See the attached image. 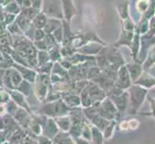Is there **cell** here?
I'll return each instance as SVG.
<instances>
[{"mask_svg":"<svg viewBox=\"0 0 155 144\" xmlns=\"http://www.w3.org/2000/svg\"><path fill=\"white\" fill-rule=\"evenodd\" d=\"M74 140H75V143L76 144H92V141L85 139V138L82 137V136L75 137V138H74Z\"/></svg>","mask_w":155,"mask_h":144,"instance_id":"53","label":"cell"},{"mask_svg":"<svg viewBox=\"0 0 155 144\" xmlns=\"http://www.w3.org/2000/svg\"><path fill=\"white\" fill-rule=\"evenodd\" d=\"M85 124H71V130L68 131L69 135H71L73 138L81 136L82 130Z\"/></svg>","mask_w":155,"mask_h":144,"instance_id":"37","label":"cell"},{"mask_svg":"<svg viewBox=\"0 0 155 144\" xmlns=\"http://www.w3.org/2000/svg\"><path fill=\"white\" fill-rule=\"evenodd\" d=\"M100 53H102V54L105 56V58L107 59V61H108L110 66H113L117 69H120V67L125 65L124 58L122 57V55L117 51V47H115L114 45L111 47L103 46Z\"/></svg>","mask_w":155,"mask_h":144,"instance_id":"7","label":"cell"},{"mask_svg":"<svg viewBox=\"0 0 155 144\" xmlns=\"http://www.w3.org/2000/svg\"><path fill=\"white\" fill-rule=\"evenodd\" d=\"M128 95H129V114L135 115L139 113V110L141 109L143 104L145 103L148 96L147 89L145 88L138 86L136 84H132V86L128 88Z\"/></svg>","mask_w":155,"mask_h":144,"instance_id":"3","label":"cell"},{"mask_svg":"<svg viewBox=\"0 0 155 144\" xmlns=\"http://www.w3.org/2000/svg\"><path fill=\"white\" fill-rule=\"evenodd\" d=\"M55 121L58 125L59 130L62 132H68L71 130V117L68 115H63V116H59L57 118H55Z\"/></svg>","mask_w":155,"mask_h":144,"instance_id":"23","label":"cell"},{"mask_svg":"<svg viewBox=\"0 0 155 144\" xmlns=\"http://www.w3.org/2000/svg\"><path fill=\"white\" fill-rule=\"evenodd\" d=\"M38 144H53V141L48 137L40 136H38Z\"/></svg>","mask_w":155,"mask_h":144,"instance_id":"51","label":"cell"},{"mask_svg":"<svg viewBox=\"0 0 155 144\" xmlns=\"http://www.w3.org/2000/svg\"><path fill=\"white\" fill-rule=\"evenodd\" d=\"M15 89L18 90L22 94H24L26 97H29L31 93L33 92V84L28 81H25V80H22V82L15 88Z\"/></svg>","mask_w":155,"mask_h":144,"instance_id":"28","label":"cell"},{"mask_svg":"<svg viewBox=\"0 0 155 144\" xmlns=\"http://www.w3.org/2000/svg\"><path fill=\"white\" fill-rule=\"evenodd\" d=\"M103 44L101 43H95V42H91L90 44H85L84 46H82L81 48H78L77 52L82 53V54L85 55H90V56H94V55H97L98 53L101 51V49L103 48Z\"/></svg>","mask_w":155,"mask_h":144,"instance_id":"19","label":"cell"},{"mask_svg":"<svg viewBox=\"0 0 155 144\" xmlns=\"http://www.w3.org/2000/svg\"><path fill=\"white\" fill-rule=\"evenodd\" d=\"M20 144H38V138H33V137L27 136Z\"/></svg>","mask_w":155,"mask_h":144,"instance_id":"52","label":"cell"},{"mask_svg":"<svg viewBox=\"0 0 155 144\" xmlns=\"http://www.w3.org/2000/svg\"><path fill=\"white\" fill-rule=\"evenodd\" d=\"M47 20H48L47 15L45 13L40 12L34 18V19L32 20V23L35 25V27L37 29H44L45 27L46 23H47Z\"/></svg>","mask_w":155,"mask_h":144,"instance_id":"25","label":"cell"},{"mask_svg":"<svg viewBox=\"0 0 155 144\" xmlns=\"http://www.w3.org/2000/svg\"><path fill=\"white\" fill-rule=\"evenodd\" d=\"M11 99V96L8 92V90L5 88V89H2L1 91H0V104H6L8 103Z\"/></svg>","mask_w":155,"mask_h":144,"instance_id":"48","label":"cell"},{"mask_svg":"<svg viewBox=\"0 0 155 144\" xmlns=\"http://www.w3.org/2000/svg\"><path fill=\"white\" fill-rule=\"evenodd\" d=\"M117 125H119V121H117V120H112V121H110V123L106 126V128L102 131L105 140H109V139H111L112 137H113Z\"/></svg>","mask_w":155,"mask_h":144,"instance_id":"26","label":"cell"},{"mask_svg":"<svg viewBox=\"0 0 155 144\" xmlns=\"http://www.w3.org/2000/svg\"><path fill=\"white\" fill-rule=\"evenodd\" d=\"M106 97V91H104L98 85H97L93 81H89L86 88L80 93L82 108H87V107L97 105L100 103L102 100H104Z\"/></svg>","mask_w":155,"mask_h":144,"instance_id":"2","label":"cell"},{"mask_svg":"<svg viewBox=\"0 0 155 144\" xmlns=\"http://www.w3.org/2000/svg\"><path fill=\"white\" fill-rule=\"evenodd\" d=\"M4 130V118L3 115H0V131Z\"/></svg>","mask_w":155,"mask_h":144,"instance_id":"56","label":"cell"},{"mask_svg":"<svg viewBox=\"0 0 155 144\" xmlns=\"http://www.w3.org/2000/svg\"><path fill=\"white\" fill-rule=\"evenodd\" d=\"M50 61L49 54L47 50H39L38 51V66Z\"/></svg>","mask_w":155,"mask_h":144,"instance_id":"40","label":"cell"},{"mask_svg":"<svg viewBox=\"0 0 155 144\" xmlns=\"http://www.w3.org/2000/svg\"><path fill=\"white\" fill-rule=\"evenodd\" d=\"M103 132L97 127L92 125V143L93 144H103L104 143Z\"/></svg>","mask_w":155,"mask_h":144,"instance_id":"27","label":"cell"},{"mask_svg":"<svg viewBox=\"0 0 155 144\" xmlns=\"http://www.w3.org/2000/svg\"><path fill=\"white\" fill-rule=\"evenodd\" d=\"M37 28L35 27V25L33 23H31V25L28 27V29L24 32V36L27 38L28 40H30L31 41H34V38H35V32H36Z\"/></svg>","mask_w":155,"mask_h":144,"instance_id":"46","label":"cell"},{"mask_svg":"<svg viewBox=\"0 0 155 144\" xmlns=\"http://www.w3.org/2000/svg\"><path fill=\"white\" fill-rule=\"evenodd\" d=\"M4 54H3V52L1 51V50H0V62H1L2 60H3V59H4Z\"/></svg>","mask_w":155,"mask_h":144,"instance_id":"57","label":"cell"},{"mask_svg":"<svg viewBox=\"0 0 155 144\" xmlns=\"http://www.w3.org/2000/svg\"><path fill=\"white\" fill-rule=\"evenodd\" d=\"M14 68H15L20 73V75L23 80L28 81L32 84L35 83L36 78L38 76V71H37L35 68H32L29 66H24L18 65V63H15V62L14 65Z\"/></svg>","mask_w":155,"mask_h":144,"instance_id":"11","label":"cell"},{"mask_svg":"<svg viewBox=\"0 0 155 144\" xmlns=\"http://www.w3.org/2000/svg\"><path fill=\"white\" fill-rule=\"evenodd\" d=\"M147 100H148L149 105H150L151 110L149 111V113H141V114L152 117L154 122H155V98H152V97H150V96H147Z\"/></svg>","mask_w":155,"mask_h":144,"instance_id":"43","label":"cell"},{"mask_svg":"<svg viewBox=\"0 0 155 144\" xmlns=\"http://www.w3.org/2000/svg\"><path fill=\"white\" fill-rule=\"evenodd\" d=\"M62 99L69 108H77L81 106V98L80 95L74 92H63L62 93Z\"/></svg>","mask_w":155,"mask_h":144,"instance_id":"18","label":"cell"},{"mask_svg":"<svg viewBox=\"0 0 155 144\" xmlns=\"http://www.w3.org/2000/svg\"><path fill=\"white\" fill-rule=\"evenodd\" d=\"M133 38H134V32L127 31V30L122 28L120 38L114 44V46L115 47H117L119 45H127V46H130Z\"/></svg>","mask_w":155,"mask_h":144,"instance_id":"21","label":"cell"},{"mask_svg":"<svg viewBox=\"0 0 155 144\" xmlns=\"http://www.w3.org/2000/svg\"><path fill=\"white\" fill-rule=\"evenodd\" d=\"M3 7H4L3 8L4 12H6V13H11V14H17V15L21 13V7L15 1V0L12 2L6 4V5H4Z\"/></svg>","mask_w":155,"mask_h":144,"instance_id":"32","label":"cell"},{"mask_svg":"<svg viewBox=\"0 0 155 144\" xmlns=\"http://www.w3.org/2000/svg\"><path fill=\"white\" fill-rule=\"evenodd\" d=\"M154 66H155V65H154Z\"/></svg>","mask_w":155,"mask_h":144,"instance_id":"59","label":"cell"},{"mask_svg":"<svg viewBox=\"0 0 155 144\" xmlns=\"http://www.w3.org/2000/svg\"><path fill=\"white\" fill-rule=\"evenodd\" d=\"M14 65H15V61L13 60V58L11 57V55H5L4 59L0 62V68L8 70V69L13 68Z\"/></svg>","mask_w":155,"mask_h":144,"instance_id":"36","label":"cell"},{"mask_svg":"<svg viewBox=\"0 0 155 144\" xmlns=\"http://www.w3.org/2000/svg\"><path fill=\"white\" fill-rule=\"evenodd\" d=\"M53 66H54V62L49 61L44 65H41L40 66L37 67L36 70L38 71V73H42V74H51L52 72V68H53Z\"/></svg>","mask_w":155,"mask_h":144,"instance_id":"38","label":"cell"},{"mask_svg":"<svg viewBox=\"0 0 155 144\" xmlns=\"http://www.w3.org/2000/svg\"><path fill=\"white\" fill-rule=\"evenodd\" d=\"M6 30L8 33L11 35V36H18V35H23V32L20 30L19 26L18 25V23L15 22H13L12 24L10 25H7L6 26Z\"/></svg>","mask_w":155,"mask_h":144,"instance_id":"39","label":"cell"},{"mask_svg":"<svg viewBox=\"0 0 155 144\" xmlns=\"http://www.w3.org/2000/svg\"><path fill=\"white\" fill-rule=\"evenodd\" d=\"M7 114L6 104H0V115H5Z\"/></svg>","mask_w":155,"mask_h":144,"instance_id":"54","label":"cell"},{"mask_svg":"<svg viewBox=\"0 0 155 144\" xmlns=\"http://www.w3.org/2000/svg\"><path fill=\"white\" fill-rule=\"evenodd\" d=\"M62 25H63V19L48 18V20H47L45 27L44 28V31L45 32V34H52L53 32L59 27H61Z\"/></svg>","mask_w":155,"mask_h":144,"instance_id":"24","label":"cell"},{"mask_svg":"<svg viewBox=\"0 0 155 144\" xmlns=\"http://www.w3.org/2000/svg\"><path fill=\"white\" fill-rule=\"evenodd\" d=\"M17 14H11V13H4V19H3V22H4V25L7 26V25H10L12 24L13 22H15V19H17Z\"/></svg>","mask_w":155,"mask_h":144,"instance_id":"45","label":"cell"},{"mask_svg":"<svg viewBox=\"0 0 155 144\" xmlns=\"http://www.w3.org/2000/svg\"><path fill=\"white\" fill-rule=\"evenodd\" d=\"M119 13L120 14V18H122V20L129 18V8H128V2H124L119 5Z\"/></svg>","mask_w":155,"mask_h":144,"instance_id":"41","label":"cell"},{"mask_svg":"<svg viewBox=\"0 0 155 144\" xmlns=\"http://www.w3.org/2000/svg\"><path fill=\"white\" fill-rule=\"evenodd\" d=\"M111 100L114 102L121 116L124 115L125 111L128 110V107H129V95H128L127 90H125V91H124L121 94H120L119 96H117V97Z\"/></svg>","mask_w":155,"mask_h":144,"instance_id":"12","label":"cell"},{"mask_svg":"<svg viewBox=\"0 0 155 144\" xmlns=\"http://www.w3.org/2000/svg\"><path fill=\"white\" fill-rule=\"evenodd\" d=\"M6 108H7V114H11V115H14L15 114V111L18 110V109L19 107L15 104L12 99H10V101L8 103H6Z\"/></svg>","mask_w":155,"mask_h":144,"instance_id":"44","label":"cell"},{"mask_svg":"<svg viewBox=\"0 0 155 144\" xmlns=\"http://www.w3.org/2000/svg\"><path fill=\"white\" fill-rule=\"evenodd\" d=\"M52 35L55 38V40H56V41L58 42V43L61 44L62 41H63V38H64V28H63V25L61 26V27H59L58 29H56L54 32H53Z\"/></svg>","mask_w":155,"mask_h":144,"instance_id":"47","label":"cell"},{"mask_svg":"<svg viewBox=\"0 0 155 144\" xmlns=\"http://www.w3.org/2000/svg\"><path fill=\"white\" fill-rule=\"evenodd\" d=\"M125 66H126V67L128 69V72H129V74H130L132 82H133V84H134L137 80L140 78V76L142 75V73L143 72V65L141 62L132 60V62L125 63Z\"/></svg>","mask_w":155,"mask_h":144,"instance_id":"15","label":"cell"},{"mask_svg":"<svg viewBox=\"0 0 155 144\" xmlns=\"http://www.w3.org/2000/svg\"><path fill=\"white\" fill-rule=\"evenodd\" d=\"M13 117L22 129H24L25 131L29 129V126L32 121V114L29 113L28 110L19 107L18 110L15 111V114L13 115Z\"/></svg>","mask_w":155,"mask_h":144,"instance_id":"9","label":"cell"},{"mask_svg":"<svg viewBox=\"0 0 155 144\" xmlns=\"http://www.w3.org/2000/svg\"><path fill=\"white\" fill-rule=\"evenodd\" d=\"M51 86L52 83L50 79V74L38 73L36 81L33 84V93L40 103L45 102Z\"/></svg>","mask_w":155,"mask_h":144,"instance_id":"4","label":"cell"},{"mask_svg":"<svg viewBox=\"0 0 155 144\" xmlns=\"http://www.w3.org/2000/svg\"><path fill=\"white\" fill-rule=\"evenodd\" d=\"M93 82H94L97 85H98V86L102 88L104 91H106V93L108 92L112 88L115 87V81H114V80H112L107 75H105L102 71L100 72L99 75H97L93 80Z\"/></svg>","mask_w":155,"mask_h":144,"instance_id":"16","label":"cell"},{"mask_svg":"<svg viewBox=\"0 0 155 144\" xmlns=\"http://www.w3.org/2000/svg\"><path fill=\"white\" fill-rule=\"evenodd\" d=\"M134 84L138 85V86H140V87L145 88L146 89L148 90L155 87V76H153L150 73H148L147 70H143L140 78H139Z\"/></svg>","mask_w":155,"mask_h":144,"instance_id":"17","label":"cell"},{"mask_svg":"<svg viewBox=\"0 0 155 144\" xmlns=\"http://www.w3.org/2000/svg\"><path fill=\"white\" fill-rule=\"evenodd\" d=\"M33 43L38 50H47V45H46V42H45V39L41 40H35V41H33Z\"/></svg>","mask_w":155,"mask_h":144,"instance_id":"49","label":"cell"},{"mask_svg":"<svg viewBox=\"0 0 155 144\" xmlns=\"http://www.w3.org/2000/svg\"><path fill=\"white\" fill-rule=\"evenodd\" d=\"M15 22L18 23V25L19 26V28L20 30L23 32V34H24V32L28 29V27L31 25L32 23V20L29 19L26 15H24L22 13H20L19 14H18V17H17V19H15Z\"/></svg>","mask_w":155,"mask_h":144,"instance_id":"29","label":"cell"},{"mask_svg":"<svg viewBox=\"0 0 155 144\" xmlns=\"http://www.w3.org/2000/svg\"><path fill=\"white\" fill-rule=\"evenodd\" d=\"M10 70V75H11V79H12V83L14 85V88L15 89V88H17L18 85L22 82V77H21L20 73L15 68H11L9 69Z\"/></svg>","mask_w":155,"mask_h":144,"instance_id":"35","label":"cell"},{"mask_svg":"<svg viewBox=\"0 0 155 144\" xmlns=\"http://www.w3.org/2000/svg\"><path fill=\"white\" fill-rule=\"evenodd\" d=\"M97 114L103 117V118L112 121V120H117L120 121V119L122 118V116L120 114V113L117 111L116 106L114 104V102L112 101L108 96L101 101L100 103L97 104Z\"/></svg>","mask_w":155,"mask_h":144,"instance_id":"5","label":"cell"},{"mask_svg":"<svg viewBox=\"0 0 155 144\" xmlns=\"http://www.w3.org/2000/svg\"><path fill=\"white\" fill-rule=\"evenodd\" d=\"M62 7H63V13H64V19L69 21L77 14V9L75 8L72 0H61Z\"/></svg>","mask_w":155,"mask_h":144,"instance_id":"14","label":"cell"},{"mask_svg":"<svg viewBox=\"0 0 155 144\" xmlns=\"http://www.w3.org/2000/svg\"><path fill=\"white\" fill-rule=\"evenodd\" d=\"M132 84L133 82L126 66H122L117 71V77L115 81V86L122 90H128V88L132 86Z\"/></svg>","mask_w":155,"mask_h":144,"instance_id":"8","label":"cell"},{"mask_svg":"<svg viewBox=\"0 0 155 144\" xmlns=\"http://www.w3.org/2000/svg\"><path fill=\"white\" fill-rule=\"evenodd\" d=\"M59 132H60V130H59V128H58V125L55 121V118L48 117L46 122L44 124V126H42L41 136L48 137V138H50V139H53Z\"/></svg>","mask_w":155,"mask_h":144,"instance_id":"13","label":"cell"},{"mask_svg":"<svg viewBox=\"0 0 155 144\" xmlns=\"http://www.w3.org/2000/svg\"><path fill=\"white\" fill-rule=\"evenodd\" d=\"M140 126V122L137 119L132 118V119H127V120H122L119 122L117 127L120 128L121 131H132L138 129V127Z\"/></svg>","mask_w":155,"mask_h":144,"instance_id":"22","label":"cell"},{"mask_svg":"<svg viewBox=\"0 0 155 144\" xmlns=\"http://www.w3.org/2000/svg\"><path fill=\"white\" fill-rule=\"evenodd\" d=\"M59 99H62V92H60L59 90L53 88V86H51L45 102H54V101H57Z\"/></svg>","mask_w":155,"mask_h":144,"instance_id":"33","label":"cell"},{"mask_svg":"<svg viewBox=\"0 0 155 144\" xmlns=\"http://www.w3.org/2000/svg\"><path fill=\"white\" fill-rule=\"evenodd\" d=\"M52 141L56 144H76L74 138L69 135L68 132L60 131L53 138Z\"/></svg>","mask_w":155,"mask_h":144,"instance_id":"20","label":"cell"},{"mask_svg":"<svg viewBox=\"0 0 155 144\" xmlns=\"http://www.w3.org/2000/svg\"><path fill=\"white\" fill-rule=\"evenodd\" d=\"M7 90L11 96V99H12L15 104L18 107H20V108L25 109L26 110H28L29 113L32 114V107L27 102V97H26L24 94L19 92L17 89H7Z\"/></svg>","mask_w":155,"mask_h":144,"instance_id":"10","label":"cell"},{"mask_svg":"<svg viewBox=\"0 0 155 144\" xmlns=\"http://www.w3.org/2000/svg\"><path fill=\"white\" fill-rule=\"evenodd\" d=\"M5 69L0 68V88H3V79H4V74H5Z\"/></svg>","mask_w":155,"mask_h":144,"instance_id":"55","label":"cell"},{"mask_svg":"<svg viewBox=\"0 0 155 144\" xmlns=\"http://www.w3.org/2000/svg\"><path fill=\"white\" fill-rule=\"evenodd\" d=\"M48 51V54H49V58H50V61L53 62H61L62 61V54H61V46L60 44H57L54 47L50 48Z\"/></svg>","mask_w":155,"mask_h":144,"instance_id":"30","label":"cell"},{"mask_svg":"<svg viewBox=\"0 0 155 144\" xmlns=\"http://www.w3.org/2000/svg\"><path fill=\"white\" fill-rule=\"evenodd\" d=\"M53 144H56V143H54V142H53Z\"/></svg>","mask_w":155,"mask_h":144,"instance_id":"58","label":"cell"},{"mask_svg":"<svg viewBox=\"0 0 155 144\" xmlns=\"http://www.w3.org/2000/svg\"><path fill=\"white\" fill-rule=\"evenodd\" d=\"M53 74H57V75L61 76L63 78H65L67 80H69V77H68V70L65 67H63V66L60 63V62H54V66H53V68H52V72ZM71 81V80H69Z\"/></svg>","mask_w":155,"mask_h":144,"instance_id":"31","label":"cell"},{"mask_svg":"<svg viewBox=\"0 0 155 144\" xmlns=\"http://www.w3.org/2000/svg\"><path fill=\"white\" fill-rule=\"evenodd\" d=\"M81 136L84 137L85 139L92 141V125H91V123H86L84 125Z\"/></svg>","mask_w":155,"mask_h":144,"instance_id":"42","label":"cell"},{"mask_svg":"<svg viewBox=\"0 0 155 144\" xmlns=\"http://www.w3.org/2000/svg\"><path fill=\"white\" fill-rule=\"evenodd\" d=\"M154 65H155V46L152 48L150 51H149L148 55L147 56L145 62L143 63V70H147L149 67H151Z\"/></svg>","mask_w":155,"mask_h":144,"instance_id":"34","label":"cell"},{"mask_svg":"<svg viewBox=\"0 0 155 144\" xmlns=\"http://www.w3.org/2000/svg\"><path fill=\"white\" fill-rule=\"evenodd\" d=\"M41 12L45 13L47 18L64 19L61 0H44Z\"/></svg>","mask_w":155,"mask_h":144,"instance_id":"6","label":"cell"},{"mask_svg":"<svg viewBox=\"0 0 155 144\" xmlns=\"http://www.w3.org/2000/svg\"><path fill=\"white\" fill-rule=\"evenodd\" d=\"M71 108L64 102L63 99H59L54 102H42L37 108H32V113L44 114L51 118H57L59 116L68 115Z\"/></svg>","mask_w":155,"mask_h":144,"instance_id":"1","label":"cell"},{"mask_svg":"<svg viewBox=\"0 0 155 144\" xmlns=\"http://www.w3.org/2000/svg\"><path fill=\"white\" fill-rule=\"evenodd\" d=\"M45 32L44 31V29H37L35 32V38H34V41L35 40H44L45 38Z\"/></svg>","mask_w":155,"mask_h":144,"instance_id":"50","label":"cell"}]
</instances>
